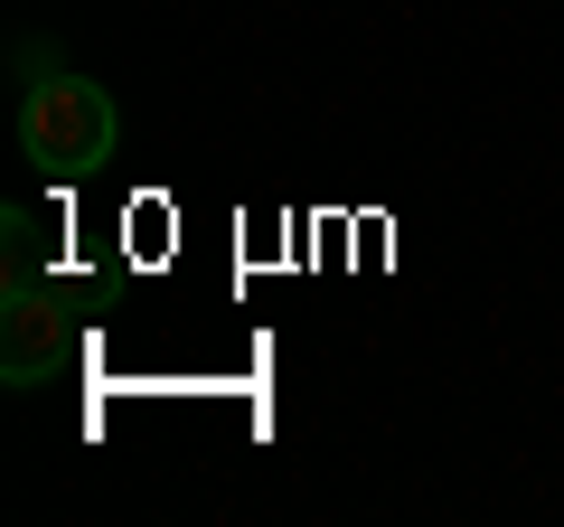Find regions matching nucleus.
Masks as SVG:
<instances>
[{"mask_svg":"<svg viewBox=\"0 0 564 527\" xmlns=\"http://www.w3.org/2000/svg\"><path fill=\"white\" fill-rule=\"evenodd\" d=\"M66 358H76V321L57 311V292L10 283V302H0V377L10 386H47Z\"/></svg>","mask_w":564,"mask_h":527,"instance_id":"nucleus-2","label":"nucleus"},{"mask_svg":"<svg viewBox=\"0 0 564 527\" xmlns=\"http://www.w3.org/2000/svg\"><path fill=\"white\" fill-rule=\"evenodd\" d=\"M10 283H29V255H39V217H29V207H10Z\"/></svg>","mask_w":564,"mask_h":527,"instance_id":"nucleus-3","label":"nucleus"},{"mask_svg":"<svg viewBox=\"0 0 564 527\" xmlns=\"http://www.w3.org/2000/svg\"><path fill=\"white\" fill-rule=\"evenodd\" d=\"M122 142V114L95 76H29L20 95V151L47 180H95Z\"/></svg>","mask_w":564,"mask_h":527,"instance_id":"nucleus-1","label":"nucleus"}]
</instances>
